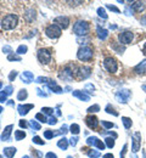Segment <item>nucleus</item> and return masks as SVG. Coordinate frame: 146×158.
<instances>
[{
  "mask_svg": "<svg viewBox=\"0 0 146 158\" xmlns=\"http://www.w3.org/2000/svg\"><path fill=\"white\" fill-rule=\"evenodd\" d=\"M26 138V133L22 131V130H16L15 131V139L16 140H22V139Z\"/></svg>",
  "mask_w": 146,
  "mask_h": 158,
  "instance_id": "obj_29",
  "label": "nucleus"
},
{
  "mask_svg": "<svg viewBox=\"0 0 146 158\" xmlns=\"http://www.w3.org/2000/svg\"><path fill=\"white\" fill-rule=\"evenodd\" d=\"M77 57H78V60L84 61V62L91 61L94 57V51L90 46H82V48H79V50L77 52Z\"/></svg>",
  "mask_w": 146,
  "mask_h": 158,
  "instance_id": "obj_4",
  "label": "nucleus"
},
{
  "mask_svg": "<svg viewBox=\"0 0 146 158\" xmlns=\"http://www.w3.org/2000/svg\"><path fill=\"white\" fill-rule=\"evenodd\" d=\"M45 158H57V156L54 153V152H48L45 155Z\"/></svg>",
  "mask_w": 146,
  "mask_h": 158,
  "instance_id": "obj_50",
  "label": "nucleus"
},
{
  "mask_svg": "<svg viewBox=\"0 0 146 158\" xmlns=\"http://www.w3.org/2000/svg\"><path fill=\"white\" fill-rule=\"evenodd\" d=\"M61 28L57 26V24H55V23H52V24H50V26H48L46 28H45V34L49 37V38H51V39H56V38H59L60 35H61Z\"/></svg>",
  "mask_w": 146,
  "mask_h": 158,
  "instance_id": "obj_5",
  "label": "nucleus"
},
{
  "mask_svg": "<svg viewBox=\"0 0 146 158\" xmlns=\"http://www.w3.org/2000/svg\"><path fill=\"white\" fill-rule=\"evenodd\" d=\"M68 140L66 138H62L61 140H59V142H57V146L61 148V150H67V147H68Z\"/></svg>",
  "mask_w": 146,
  "mask_h": 158,
  "instance_id": "obj_25",
  "label": "nucleus"
},
{
  "mask_svg": "<svg viewBox=\"0 0 146 158\" xmlns=\"http://www.w3.org/2000/svg\"><path fill=\"white\" fill-rule=\"evenodd\" d=\"M50 79L46 78V77H39V78H37V83H48Z\"/></svg>",
  "mask_w": 146,
  "mask_h": 158,
  "instance_id": "obj_45",
  "label": "nucleus"
},
{
  "mask_svg": "<svg viewBox=\"0 0 146 158\" xmlns=\"http://www.w3.org/2000/svg\"><path fill=\"white\" fill-rule=\"evenodd\" d=\"M33 142H34V143H38V145H44V143H45V141H43L39 136H34V138H33Z\"/></svg>",
  "mask_w": 146,
  "mask_h": 158,
  "instance_id": "obj_40",
  "label": "nucleus"
},
{
  "mask_svg": "<svg viewBox=\"0 0 146 158\" xmlns=\"http://www.w3.org/2000/svg\"><path fill=\"white\" fill-rule=\"evenodd\" d=\"M86 143H88V145L96 146L99 150H104L105 148V143L101 141V140H99L96 136H90V138H88L86 139Z\"/></svg>",
  "mask_w": 146,
  "mask_h": 158,
  "instance_id": "obj_11",
  "label": "nucleus"
},
{
  "mask_svg": "<svg viewBox=\"0 0 146 158\" xmlns=\"http://www.w3.org/2000/svg\"><path fill=\"white\" fill-rule=\"evenodd\" d=\"M145 7L146 5L144 1H135V2H133L130 5V9H133L135 12H141V11L145 10Z\"/></svg>",
  "mask_w": 146,
  "mask_h": 158,
  "instance_id": "obj_15",
  "label": "nucleus"
},
{
  "mask_svg": "<svg viewBox=\"0 0 146 158\" xmlns=\"http://www.w3.org/2000/svg\"><path fill=\"white\" fill-rule=\"evenodd\" d=\"M91 74V68L90 67H78V66H74V69H73V78L77 79V80H83V79L88 78L89 76Z\"/></svg>",
  "mask_w": 146,
  "mask_h": 158,
  "instance_id": "obj_2",
  "label": "nucleus"
},
{
  "mask_svg": "<svg viewBox=\"0 0 146 158\" xmlns=\"http://www.w3.org/2000/svg\"><path fill=\"white\" fill-rule=\"evenodd\" d=\"M105 143L107 145V147H108V148H112V147L115 146V139L106 138L105 139Z\"/></svg>",
  "mask_w": 146,
  "mask_h": 158,
  "instance_id": "obj_32",
  "label": "nucleus"
},
{
  "mask_svg": "<svg viewBox=\"0 0 146 158\" xmlns=\"http://www.w3.org/2000/svg\"><path fill=\"white\" fill-rule=\"evenodd\" d=\"M22 158H29V156H24V157H22Z\"/></svg>",
  "mask_w": 146,
  "mask_h": 158,
  "instance_id": "obj_62",
  "label": "nucleus"
},
{
  "mask_svg": "<svg viewBox=\"0 0 146 158\" xmlns=\"http://www.w3.org/2000/svg\"><path fill=\"white\" fill-rule=\"evenodd\" d=\"M12 90H14V88H12L11 85H9V86H6V88H5V90H4V91H5L7 95H11V94H12Z\"/></svg>",
  "mask_w": 146,
  "mask_h": 158,
  "instance_id": "obj_47",
  "label": "nucleus"
},
{
  "mask_svg": "<svg viewBox=\"0 0 146 158\" xmlns=\"http://www.w3.org/2000/svg\"><path fill=\"white\" fill-rule=\"evenodd\" d=\"M82 152L84 153H86L88 156H90V157L95 158V157H99L100 156V152L99 151H95V150H93V148H88V147H82Z\"/></svg>",
  "mask_w": 146,
  "mask_h": 158,
  "instance_id": "obj_21",
  "label": "nucleus"
},
{
  "mask_svg": "<svg viewBox=\"0 0 146 158\" xmlns=\"http://www.w3.org/2000/svg\"><path fill=\"white\" fill-rule=\"evenodd\" d=\"M85 124L90 128V129H96L98 128V125H99V119L96 118L95 116H93V114H89V116H86L85 117Z\"/></svg>",
  "mask_w": 146,
  "mask_h": 158,
  "instance_id": "obj_9",
  "label": "nucleus"
},
{
  "mask_svg": "<svg viewBox=\"0 0 146 158\" xmlns=\"http://www.w3.org/2000/svg\"><path fill=\"white\" fill-rule=\"evenodd\" d=\"M1 112H2V107L0 106V113H1Z\"/></svg>",
  "mask_w": 146,
  "mask_h": 158,
  "instance_id": "obj_61",
  "label": "nucleus"
},
{
  "mask_svg": "<svg viewBox=\"0 0 146 158\" xmlns=\"http://www.w3.org/2000/svg\"><path fill=\"white\" fill-rule=\"evenodd\" d=\"M27 50H28V48H27L26 45H20L16 52H17V54H20V55H22V54H26V52H27Z\"/></svg>",
  "mask_w": 146,
  "mask_h": 158,
  "instance_id": "obj_35",
  "label": "nucleus"
},
{
  "mask_svg": "<svg viewBox=\"0 0 146 158\" xmlns=\"http://www.w3.org/2000/svg\"><path fill=\"white\" fill-rule=\"evenodd\" d=\"M67 131H68V130H67V125H65V124H63L62 128L60 129V133H63V134H66Z\"/></svg>",
  "mask_w": 146,
  "mask_h": 158,
  "instance_id": "obj_55",
  "label": "nucleus"
},
{
  "mask_svg": "<svg viewBox=\"0 0 146 158\" xmlns=\"http://www.w3.org/2000/svg\"><path fill=\"white\" fill-rule=\"evenodd\" d=\"M38 60L44 64H48L51 61V52L46 49H39L38 50Z\"/></svg>",
  "mask_w": 146,
  "mask_h": 158,
  "instance_id": "obj_7",
  "label": "nucleus"
},
{
  "mask_svg": "<svg viewBox=\"0 0 146 158\" xmlns=\"http://www.w3.org/2000/svg\"><path fill=\"white\" fill-rule=\"evenodd\" d=\"M29 125H31V128H33V129H35V130H40V124L37 122V120H29Z\"/></svg>",
  "mask_w": 146,
  "mask_h": 158,
  "instance_id": "obj_31",
  "label": "nucleus"
},
{
  "mask_svg": "<svg viewBox=\"0 0 146 158\" xmlns=\"http://www.w3.org/2000/svg\"><path fill=\"white\" fill-rule=\"evenodd\" d=\"M33 107H34V105H20V106L17 107V110H19V113H20L21 116H26V114L28 113V111L32 110Z\"/></svg>",
  "mask_w": 146,
  "mask_h": 158,
  "instance_id": "obj_17",
  "label": "nucleus"
},
{
  "mask_svg": "<svg viewBox=\"0 0 146 158\" xmlns=\"http://www.w3.org/2000/svg\"><path fill=\"white\" fill-rule=\"evenodd\" d=\"M35 10H33V9H27L26 11H24V20L27 21V22H32V21L35 20Z\"/></svg>",
  "mask_w": 146,
  "mask_h": 158,
  "instance_id": "obj_16",
  "label": "nucleus"
},
{
  "mask_svg": "<svg viewBox=\"0 0 146 158\" xmlns=\"http://www.w3.org/2000/svg\"><path fill=\"white\" fill-rule=\"evenodd\" d=\"M122 122H123V124H124L125 129H129V128H131V124H133V122H131V119H130V118H128V117H122Z\"/></svg>",
  "mask_w": 146,
  "mask_h": 158,
  "instance_id": "obj_27",
  "label": "nucleus"
},
{
  "mask_svg": "<svg viewBox=\"0 0 146 158\" xmlns=\"http://www.w3.org/2000/svg\"><path fill=\"white\" fill-rule=\"evenodd\" d=\"M48 123H49L50 125H54V124H56V123H57V119L55 118V117H51V118L48 120Z\"/></svg>",
  "mask_w": 146,
  "mask_h": 158,
  "instance_id": "obj_49",
  "label": "nucleus"
},
{
  "mask_svg": "<svg viewBox=\"0 0 146 158\" xmlns=\"http://www.w3.org/2000/svg\"><path fill=\"white\" fill-rule=\"evenodd\" d=\"M42 113H45V114H52V113H54V110L50 108V107H43Z\"/></svg>",
  "mask_w": 146,
  "mask_h": 158,
  "instance_id": "obj_38",
  "label": "nucleus"
},
{
  "mask_svg": "<svg viewBox=\"0 0 146 158\" xmlns=\"http://www.w3.org/2000/svg\"><path fill=\"white\" fill-rule=\"evenodd\" d=\"M106 112L110 113V114H113V116H118V112H117L111 105H107V106H106Z\"/></svg>",
  "mask_w": 146,
  "mask_h": 158,
  "instance_id": "obj_30",
  "label": "nucleus"
},
{
  "mask_svg": "<svg viewBox=\"0 0 146 158\" xmlns=\"http://www.w3.org/2000/svg\"><path fill=\"white\" fill-rule=\"evenodd\" d=\"M127 148H128V145L125 143L124 146H123V151L121 152V158H124V156H125V153H127Z\"/></svg>",
  "mask_w": 146,
  "mask_h": 158,
  "instance_id": "obj_51",
  "label": "nucleus"
},
{
  "mask_svg": "<svg viewBox=\"0 0 146 158\" xmlns=\"http://www.w3.org/2000/svg\"><path fill=\"white\" fill-rule=\"evenodd\" d=\"M27 96H28V93H27V90L22 89V90H20V91H19L17 100H19V101H24V100L27 99Z\"/></svg>",
  "mask_w": 146,
  "mask_h": 158,
  "instance_id": "obj_26",
  "label": "nucleus"
},
{
  "mask_svg": "<svg viewBox=\"0 0 146 158\" xmlns=\"http://www.w3.org/2000/svg\"><path fill=\"white\" fill-rule=\"evenodd\" d=\"M68 141H69V143H71L72 146H76V145H77V142H78V138H73V136H72Z\"/></svg>",
  "mask_w": 146,
  "mask_h": 158,
  "instance_id": "obj_48",
  "label": "nucleus"
},
{
  "mask_svg": "<svg viewBox=\"0 0 146 158\" xmlns=\"http://www.w3.org/2000/svg\"><path fill=\"white\" fill-rule=\"evenodd\" d=\"M67 158H73V157H72V156H68V157H67Z\"/></svg>",
  "mask_w": 146,
  "mask_h": 158,
  "instance_id": "obj_64",
  "label": "nucleus"
},
{
  "mask_svg": "<svg viewBox=\"0 0 146 158\" xmlns=\"http://www.w3.org/2000/svg\"><path fill=\"white\" fill-rule=\"evenodd\" d=\"M54 23L57 24L60 28L66 29V28L68 27V24H69V19L66 17V16H59V17H56V19L54 20Z\"/></svg>",
  "mask_w": 146,
  "mask_h": 158,
  "instance_id": "obj_12",
  "label": "nucleus"
},
{
  "mask_svg": "<svg viewBox=\"0 0 146 158\" xmlns=\"http://www.w3.org/2000/svg\"><path fill=\"white\" fill-rule=\"evenodd\" d=\"M2 51H4L5 54H9V55H11V52H12V49H11L9 45H6V46H4V48H2Z\"/></svg>",
  "mask_w": 146,
  "mask_h": 158,
  "instance_id": "obj_43",
  "label": "nucleus"
},
{
  "mask_svg": "<svg viewBox=\"0 0 146 158\" xmlns=\"http://www.w3.org/2000/svg\"><path fill=\"white\" fill-rule=\"evenodd\" d=\"M140 23H141L143 26H145V27H146V15H144V16L141 17V20H140Z\"/></svg>",
  "mask_w": 146,
  "mask_h": 158,
  "instance_id": "obj_56",
  "label": "nucleus"
},
{
  "mask_svg": "<svg viewBox=\"0 0 146 158\" xmlns=\"http://www.w3.org/2000/svg\"><path fill=\"white\" fill-rule=\"evenodd\" d=\"M1 86H2V84H1V83H0V89H1Z\"/></svg>",
  "mask_w": 146,
  "mask_h": 158,
  "instance_id": "obj_63",
  "label": "nucleus"
},
{
  "mask_svg": "<svg viewBox=\"0 0 146 158\" xmlns=\"http://www.w3.org/2000/svg\"><path fill=\"white\" fill-rule=\"evenodd\" d=\"M98 111H100V106H99V105H94V106H91V107L88 108V112H89V113L98 112Z\"/></svg>",
  "mask_w": 146,
  "mask_h": 158,
  "instance_id": "obj_37",
  "label": "nucleus"
},
{
  "mask_svg": "<svg viewBox=\"0 0 146 158\" xmlns=\"http://www.w3.org/2000/svg\"><path fill=\"white\" fill-rule=\"evenodd\" d=\"M101 124L104 125L106 129H110V128H113V123H110V122H106V120H102Z\"/></svg>",
  "mask_w": 146,
  "mask_h": 158,
  "instance_id": "obj_42",
  "label": "nucleus"
},
{
  "mask_svg": "<svg viewBox=\"0 0 146 158\" xmlns=\"http://www.w3.org/2000/svg\"><path fill=\"white\" fill-rule=\"evenodd\" d=\"M7 100V94L5 91H0V102H5Z\"/></svg>",
  "mask_w": 146,
  "mask_h": 158,
  "instance_id": "obj_41",
  "label": "nucleus"
},
{
  "mask_svg": "<svg viewBox=\"0 0 146 158\" xmlns=\"http://www.w3.org/2000/svg\"><path fill=\"white\" fill-rule=\"evenodd\" d=\"M12 125H7L5 129H4V131H2V134H1V140L2 141H7L9 139H10V135H11V131H12Z\"/></svg>",
  "mask_w": 146,
  "mask_h": 158,
  "instance_id": "obj_18",
  "label": "nucleus"
},
{
  "mask_svg": "<svg viewBox=\"0 0 146 158\" xmlns=\"http://www.w3.org/2000/svg\"><path fill=\"white\" fill-rule=\"evenodd\" d=\"M22 80L24 81V83H27V84H29L33 79H34V74L32 73V72H28V71H26V72H23L21 76Z\"/></svg>",
  "mask_w": 146,
  "mask_h": 158,
  "instance_id": "obj_20",
  "label": "nucleus"
},
{
  "mask_svg": "<svg viewBox=\"0 0 146 158\" xmlns=\"http://www.w3.org/2000/svg\"><path fill=\"white\" fill-rule=\"evenodd\" d=\"M37 94H38L39 96H42V98H46V96H48L46 94H44V93H42V90H40V89H37Z\"/></svg>",
  "mask_w": 146,
  "mask_h": 158,
  "instance_id": "obj_54",
  "label": "nucleus"
},
{
  "mask_svg": "<svg viewBox=\"0 0 146 158\" xmlns=\"http://www.w3.org/2000/svg\"><path fill=\"white\" fill-rule=\"evenodd\" d=\"M98 15H99L100 17L105 19V20L108 17V16H107V14H106V11H105L104 7H99V9H98Z\"/></svg>",
  "mask_w": 146,
  "mask_h": 158,
  "instance_id": "obj_34",
  "label": "nucleus"
},
{
  "mask_svg": "<svg viewBox=\"0 0 146 158\" xmlns=\"http://www.w3.org/2000/svg\"><path fill=\"white\" fill-rule=\"evenodd\" d=\"M20 127H21V128H24V129H26V128L28 127V123H27L26 120H23V119H22V120H20Z\"/></svg>",
  "mask_w": 146,
  "mask_h": 158,
  "instance_id": "obj_52",
  "label": "nucleus"
},
{
  "mask_svg": "<svg viewBox=\"0 0 146 158\" xmlns=\"http://www.w3.org/2000/svg\"><path fill=\"white\" fill-rule=\"evenodd\" d=\"M104 67L110 72V73H116L118 69V63L115 57H106L104 60Z\"/></svg>",
  "mask_w": 146,
  "mask_h": 158,
  "instance_id": "obj_6",
  "label": "nucleus"
},
{
  "mask_svg": "<svg viewBox=\"0 0 146 158\" xmlns=\"http://www.w3.org/2000/svg\"><path fill=\"white\" fill-rule=\"evenodd\" d=\"M7 103H9V105H10V106H14V101H12V100H10V101H9V102H7Z\"/></svg>",
  "mask_w": 146,
  "mask_h": 158,
  "instance_id": "obj_59",
  "label": "nucleus"
},
{
  "mask_svg": "<svg viewBox=\"0 0 146 158\" xmlns=\"http://www.w3.org/2000/svg\"><path fill=\"white\" fill-rule=\"evenodd\" d=\"M90 26L86 21H77L73 24V33L76 35H85L89 33Z\"/></svg>",
  "mask_w": 146,
  "mask_h": 158,
  "instance_id": "obj_3",
  "label": "nucleus"
},
{
  "mask_svg": "<svg viewBox=\"0 0 146 158\" xmlns=\"http://www.w3.org/2000/svg\"><path fill=\"white\" fill-rule=\"evenodd\" d=\"M85 89H86V90H91V91H94V90H95V86H94L93 84H86V85H85Z\"/></svg>",
  "mask_w": 146,
  "mask_h": 158,
  "instance_id": "obj_53",
  "label": "nucleus"
},
{
  "mask_svg": "<svg viewBox=\"0 0 146 158\" xmlns=\"http://www.w3.org/2000/svg\"><path fill=\"white\" fill-rule=\"evenodd\" d=\"M96 33H98L99 39H101V40H105L107 38V35H108V32H107L106 29H104V28H101V27H98Z\"/></svg>",
  "mask_w": 146,
  "mask_h": 158,
  "instance_id": "obj_24",
  "label": "nucleus"
},
{
  "mask_svg": "<svg viewBox=\"0 0 146 158\" xmlns=\"http://www.w3.org/2000/svg\"><path fill=\"white\" fill-rule=\"evenodd\" d=\"M4 155L7 158H12L16 155V147H6V148H4Z\"/></svg>",
  "mask_w": 146,
  "mask_h": 158,
  "instance_id": "obj_23",
  "label": "nucleus"
},
{
  "mask_svg": "<svg viewBox=\"0 0 146 158\" xmlns=\"http://www.w3.org/2000/svg\"><path fill=\"white\" fill-rule=\"evenodd\" d=\"M69 131L72 133V134H74V135H77V134H79V130H81V128H79V125L78 124H72L71 127H69Z\"/></svg>",
  "mask_w": 146,
  "mask_h": 158,
  "instance_id": "obj_28",
  "label": "nucleus"
},
{
  "mask_svg": "<svg viewBox=\"0 0 146 158\" xmlns=\"http://www.w3.org/2000/svg\"><path fill=\"white\" fill-rule=\"evenodd\" d=\"M133 152H138L141 146V135L140 133H134L133 134Z\"/></svg>",
  "mask_w": 146,
  "mask_h": 158,
  "instance_id": "obj_10",
  "label": "nucleus"
},
{
  "mask_svg": "<svg viewBox=\"0 0 146 158\" xmlns=\"http://www.w3.org/2000/svg\"><path fill=\"white\" fill-rule=\"evenodd\" d=\"M35 119L37 120H40L42 123H48V118L44 116V113H37L35 114Z\"/></svg>",
  "mask_w": 146,
  "mask_h": 158,
  "instance_id": "obj_33",
  "label": "nucleus"
},
{
  "mask_svg": "<svg viewBox=\"0 0 146 158\" xmlns=\"http://www.w3.org/2000/svg\"><path fill=\"white\" fill-rule=\"evenodd\" d=\"M19 16L16 14H7L0 21V27L2 31H12L19 26Z\"/></svg>",
  "mask_w": 146,
  "mask_h": 158,
  "instance_id": "obj_1",
  "label": "nucleus"
},
{
  "mask_svg": "<svg viewBox=\"0 0 146 158\" xmlns=\"http://www.w3.org/2000/svg\"><path fill=\"white\" fill-rule=\"evenodd\" d=\"M134 72H135L136 74H141V76L146 74V60L141 61L139 64H136V66L134 67Z\"/></svg>",
  "mask_w": 146,
  "mask_h": 158,
  "instance_id": "obj_14",
  "label": "nucleus"
},
{
  "mask_svg": "<svg viewBox=\"0 0 146 158\" xmlns=\"http://www.w3.org/2000/svg\"><path fill=\"white\" fill-rule=\"evenodd\" d=\"M55 135H56V133H54V131H51V130H45V131H44L45 139H51V138H54Z\"/></svg>",
  "mask_w": 146,
  "mask_h": 158,
  "instance_id": "obj_36",
  "label": "nucleus"
},
{
  "mask_svg": "<svg viewBox=\"0 0 146 158\" xmlns=\"http://www.w3.org/2000/svg\"><path fill=\"white\" fill-rule=\"evenodd\" d=\"M7 60H9V61H21V57H20V56H17V55L11 54V55H9V56H7Z\"/></svg>",
  "mask_w": 146,
  "mask_h": 158,
  "instance_id": "obj_39",
  "label": "nucleus"
},
{
  "mask_svg": "<svg viewBox=\"0 0 146 158\" xmlns=\"http://www.w3.org/2000/svg\"><path fill=\"white\" fill-rule=\"evenodd\" d=\"M143 54L146 56V43L144 44V46H143Z\"/></svg>",
  "mask_w": 146,
  "mask_h": 158,
  "instance_id": "obj_58",
  "label": "nucleus"
},
{
  "mask_svg": "<svg viewBox=\"0 0 146 158\" xmlns=\"http://www.w3.org/2000/svg\"><path fill=\"white\" fill-rule=\"evenodd\" d=\"M107 9L112 10V11H115V12H117V14H119V12H121V11H119V9H118V7H116V6H113V5H107Z\"/></svg>",
  "mask_w": 146,
  "mask_h": 158,
  "instance_id": "obj_46",
  "label": "nucleus"
},
{
  "mask_svg": "<svg viewBox=\"0 0 146 158\" xmlns=\"http://www.w3.org/2000/svg\"><path fill=\"white\" fill-rule=\"evenodd\" d=\"M141 89H143L144 91H146V85H141Z\"/></svg>",
  "mask_w": 146,
  "mask_h": 158,
  "instance_id": "obj_60",
  "label": "nucleus"
},
{
  "mask_svg": "<svg viewBox=\"0 0 146 158\" xmlns=\"http://www.w3.org/2000/svg\"><path fill=\"white\" fill-rule=\"evenodd\" d=\"M72 94H73V96L78 98V99L82 100V101H89V100H90L89 95L84 94L83 91H81V90H74V91H72Z\"/></svg>",
  "mask_w": 146,
  "mask_h": 158,
  "instance_id": "obj_19",
  "label": "nucleus"
},
{
  "mask_svg": "<svg viewBox=\"0 0 146 158\" xmlns=\"http://www.w3.org/2000/svg\"><path fill=\"white\" fill-rule=\"evenodd\" d=\"M16 77H17V71H12L10 73V76H9V79H10V81H14V79Z\"/></svg>",
  "mask_w": 146,
  "mask_h": 158,
  "instance_id": "obj_44",
  "label": "nucleus"
},
{
  "mask_svg": "<svg viewBox=\"0 0 146 158\" xmlns=\"http://www.w3.org/2000/svg\"><path fill=\"white\" fill-rule=\"evenodd\" d=\"M118 39H119V43L121 44H130L133 39H134V34H133V32H130V31H125V32H122L119 35H118Z\"/></svg>",
  "mask_w": 146,
  "mask_h": 158,
  "instance_id": "obj_8",
  "label": "nucleus"
},
{
  "mask_svg": "<svg viewBox=\"0 0 146 158\" xmlns=\"http://www.w3.org/2000/svg\"><path fill=\"white\" fill-rule=\"evenodd\" d=\"M48 85H49V89H51V90H54L55 93H57V94H60V93H62V89H61V86H59L54 80H49L48 81Z\"/></svg>",
  "mask_w": 146,
  "mask_h": 158,
  "instance_id": "obj_22",
  "label": "nucleus"
},
{
  "mask_svg": "<svg viewBox=\"0 0 146 158\" xmlns=\"http://www.w3.org/2000/svg\"><path fill=\"white\" fill-rule=\"evenodd\" d=\"M104 158H115V156L112 153H106V155H104Z\"/></svg>",
  "mask_w": 146,
  "mask_h": 158,
  "instance_id": "obj_57",
  "label": "nucleus"
},
{
  "mask_svg": "<svg viewBox=\"0 0 146 158\" xmlns=\"http://www.w3.org/2000/svg\"><path fill=\"white\" fill-rule=\"evenodd\" d=\"M129 96H130V91L129 90H121V91H118L116 94V99L118 100L119 102H123V103H127Z\"/></svg>",
  "mask_w": 146,
  "mask_h": 158,
  "instance_id": "obj_13",
  "label": "nucleus"
}]
</instances>
